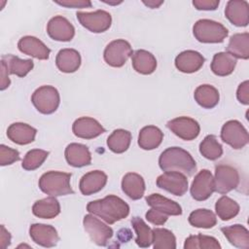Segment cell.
<instances>
[{
    "label": "cell",
    "mask_w": 249,
    "mask_h": 249,
    "mask_svg": "<svg viewBox=\"0 0 249 249\" xmlns=\"http://www.w3.org/2000/svg\"><path fill=\"white\" fill-rule=\"evenodd\" d=\"M87 210L110 225L126 218L129 214L128 204L114 195L89 202Z\"/></svg>",
    "instance_id": "1"
},
{
    "label": "cell",
    "mask_w": 249,
    "mask_h": 249,
    "mask_svg": "<svg viewBox=\"0 0 249 249\" xmlns=\"http://www.w3.org/2000/svg\"><path fill=\"white\" fill-rule=\"evenodd\" d=\"M159 165L163 171H178L187 176H193L196 171L192 155L180 147L165 149L159 158Z\"/></svg>",
    "instance_id": "2"
},
{
    "label": "cell",
    "mask_w": 249,
    "mask_h": 249,
    "mask_svg": "<svg viewBox=\"0 0 249 249\" xmlns=\"http://www.w3.org/2000/svg\"><path fill=\"white\" fill-rule=\"evenodd\" d=\"M70 179L71 173L51 170L40 177L38 184L43 193L51 196H60L74 193L70 186Z\"/></svg>",
    "instance_id": "3"
},
{
    "label": "cell",
    "mask_w": 249,
    "mask_h": 249,
    "mask_svg": "<svg viewBox=\"0 0 249 249\" xmlns=\"http://www.w3.org/2000/svg\"><path fill=\"white\" fill-rule=\"evenodd\" d=\"M195 38L200 43H222L229 34V30L220 22L202 18L193 27Z\"/></svg>",
    "instance_id": "4"
},
{
    "label": "cell",
    "mask_w": 249,
    "mask_h": 249,
    "mask_svg": "<svg viewBox=\"0 0 249 249\" xmlns=\"http://www.w3.org/2000/svg\"><path fill=\"white\" fill-rule=\"evenodd\" d=\"M34 107L42 114L49 115L56 111L60 103L58 90L53 86H42L38 88L31 96Z\"/></svg>",
    "instance_id": "5"
},
{
    "label": "cell",
    "mask_w": 249,
    "mask_h": 249,
    "mask_svg": "<svg viewBox=\"0 0 249 249\" xmlns=\"http://www.w3.org/2000/svg\"><path fill=\"white\" fill-rule=\"evenodd\" d=\"M221 139L231 148L239 150L248 144L249 135L240 122L231 120L225 123L222 126Z\"/></svg>",
    "instance_id": "6"
},
{
    "label": "cell",
    "mask_w": 249,
    "mask_h": 249,
    "mask_svg": "<svg viewBox=\"0 0 249 249\" xmlns=\"http://www.w3.org/2000/svg\"><path fill=\"white\" fill-rule=\"evenodd\" d=\"M77 19L82 26L93 33H102L109 29L112 23L111 15L104 10L94 12H77Z\"/></svg>",
    "instance_id": "7"
},
{
    "label": "cell",
    "mask_w": 249,
    "mask_h": 249,
    "mask_svg": "<svg viewBox=\"0 0 249 249\" xmlns=\"http://www.w3.org/2000/svg\"><path fill=\"white\" fill-rule=\"evenodd\" d=\"M133 53L130 44L124 39L110 42L103 53L105 62L112 67H122Z\"/></svg>",
    "instance_id": "8"
},
{
    "label": "cell",
    "mask_w": 249,
    "mask_h": 249,
    "mask_svg": "<svg viewBox=\"0 0 249 249\" xmlns=\"http://www.w3.org/2000/svg\"><path fill=\"white\" fill-rule=\"evenodd\" d=\"M84 229L92 242L98 246L107 245L109 239L113 236V230L93 214H88L83 220Z\"/></svg>",
    "instance_id": "9"
},
{
    "label": "cell",
    "mask_w": 249,
    "mask_h": 249,
    "mask_svg": "<svg viewBox=\"0 0 249 249\" xmlns=\"http://www.w3.org/2000/svg\"><path fill=\"white\" fill-rule=\"evenodd\" d=\"M215 192L225 195L237 188L239 184L238 171L231 165L219 164L215 167Z\"/></svg>",
    "instance_id": "10"
},
{
    "label": "cell",
    "mask_w": 249,
    "mask_h": 249,
    "mask_svg": "<svg viewBox=\"0 0 249 249\" xmlns=\"http://www.w3.org/2000/svg\"><path fill=\"white\" fill-rule=\"evenodd\" d=\"M156 184L159 188L177 196L185 195L189 187L186 175L178 171H165L157 178Z\"/></svg>",
    "instance_id": "11"
},
{
    "label": "cell",
    "mask_w": 249,
    "mask_h": 249,
    "mask_svg": "<svg viewBox=\"0 0 249 249\" xmlns=\"http://www.w3.org/2000/svg\"><path fill=\"white\" fill-rule=\"evenodd\" d=\"M191 196L197 201L206 200L215 192L214 177L208 169L200 170L195 177L191 189Z\"/></svg>",
    "instance_id": "12"
},
{
    "label": "cell",
    "mask_w": 249,
    "mask_h": 249,
    "mask_svg": "<svg viewBox=\"0 0 249 249\" xmlns=\"http://www.w3.org/2000/svg\"><path fill=\"white\" fill-rule=\"evenodd\" d=\"M166 126L179 138L191 141L196 138L200 131L198 123L190 117H178L167 122Z\"/></svg>",
    "instance_id": "13"
},
{
    "label": "cell",
    "mask_w": 249,
    "mask_h": 249,
    "mask_svg": "<svg viewBox=\"0 0 249 249\" xmlns=\"http://www.w3.org/2000/svg\"><path fill=\"white\" fill-rule=\"evenodd\" d=\"M47 32L49 36L59 42L71 41L75 35L73 24L62 16L52 18L47 24Z\"/></svg>",
    "instance_id": "14"
},
{
    "label": "cell",
    "mask_w": 249,
    "mask_h": 249,
    "mask_svg": "<svg viewBox=\"0 0 249 249\" xmlns=\"http://www.w3.org/2000/svg\"><path fill=\"white\" fill-rule=\"evenodd\" d=\"M29 235L36 244L47 248L55 246L59 240L56 230L46 224H32L29 228Z\"/></svg>",
    "instance_id": "15"
},
{
    "label": "cell",
    "mask_w": 249,
    "mask_h": 249,
    "mask_svg": "<svg viewBox=\"0 0 249 249\" xmlns=\"http://www.w3.org/2000/svg\"><path fill=\"white\" fill-rule=\"evenodd\" d=\"M226 18L235 26L244 27L249 23V4L244 0H230L225 9Z\"/></svg>",
    "instance_id": "16"
},
{
    "label": "cell",
    "mask_w": 249,
    "mask_h": 249,
    "mask_svg": "<svg viewBox=\"0 0 249 249\" xmlns=\"http://www.w3.org/2000/svg\"><path fill=\"white\" fill-rule=\"evenodd\" d=\"M72 131L79 138L92 139L104 133L106 130L95 119L81 117L73 123Z\"/></svg>",
    "instance_id": "17"
},
{
    "label": "cell",
    "mask_w": 249,
    "mask_h": 249,
    "mask_svg": "<svg viewBox=\"0 0 249 249\" xmlns=\"http://www.w3.org/2000/svg\"><path fill=\"white\" fill-rule=\"evenodd\" d=\"M18 50L27 55L37 59L46 60L50 56L51 50L37 37L23 36L18 42Z\"/></svg>",
    "instance_id": "18"
},
{
    "label": "cell",
    "mask_w": 249,
    "mask_h": 249,
    "mask_svg": "<svg viewBox=\"0 0 249 249\" xmlns=\"http://www.w3.org/2000/svg\"><path fill=\"white\" fill-rule=\"evenodd\" d=\"M204 61L205 59L201 53L196 51L187 50L175 57V66L180 72L190 74L198 71Z\"/></svg>",
    "instance_id": "19"
},
{
    "label": "cell",
    "mask_w": 249,
    "mask_h": 249,
    "mask_svg": "<svg viewBox=\"0 0 249 249\" xmlns=\"http://www.w3.org/2000/svg\"><path fill=\"white\" fill-rule=\"evenodd\" d=\"M107 175L101 170H92L82 176L79 188L84 196H90L101 191L107 183Z\"/></svg>",
    "instance_id": "20"
},
{
    "label": "cell",
    "mask_w": 249,
    "mask_h": 249,
    "mask_svg": "<svg viewBox=\"0 0 249 249\" xmlns=\"http://www.w3.org/2000/svg\"><path fill=\"white\" fill-rule=\"evenodd\" d=\"M64 155L68 164L74 167H83L91 162L90 152L84 144L70 143L65 148Z\"/></svg>",
    "instance_id": "21"
},
{
    "label": "cell",
    "mask_w": 249,
    "mask_h": 249,
    "mask_svg": "<svg viewBox=\"0 0 249 249\" xmlns=\"http://www.w3.org/2000/svg\"><path fill=\"white\" fill-rule=\"evenodd\" d=\"M37 129L24 123H14L7 129L8 138L18 145H26L35 140Z\"/></svg>",
    "instance_id": "22"
},
{
    "label": "cell",
    "mask_w": 249,
    "mask_h": 249,
    "mask_svg": "<svg viewBox=\"0 0 249 249\" xmlns=\"http://www.w3.org/2000/svg\"><path fill=\"white\" fill-rule=\"evenodd\" d=\"M146 202L152 208L167 215L178 216L182 214V207L179 203L160 194H151L146 196Z\"/></svg>",
    "instance_id": "23"
},
{
    "label": "cell",
    "mask_w": 249,
    "mask_h": 249,
    "mask_svg": "<svg viewBox=\"0 0 249 249\" xmlns=\"http://www.w3.org/2000/svg\"><path fill=\"white\" fill-rule=\"evenodd\" d=\"M123 192L131 199H140L145 192V182L143 177L135 172L126 173L122 180Z\"/></svg>",
    "instance_id": "24"
},
{
    "label": "cell",
    "mask_w": 249,
    "mask_h": 249,
    "mask_svg": "<svg viewBox=\"0 0 249 249\" xmlns=\"http://www.w3.org/2000/svg\"><path fill=\"white\" fill-rule=\"evenodd\" d=\"M55 64L59 71L73 73L81 65V54L74 49H62L56 54Z\"/></svg>",
    "instance_id": "25"
},
{
    "label": "cell",
    "mask_w": 249,
    "mask_h": 249,
    "mask_svg": "<svg viewBox=\"0 0 249 249\" xmlns=\"http://www.w3.org/2000/svg\"><path fill=\"white\" fill-rule=\"evenodd\" d=\"M133 69L140 74L150 75L157 68V59L153 53L146 50H137L131 55Z\"/></svg>",
    "instance_id": "26"
},
{
    "label": "cell",
    "mask_w": 249,
    "mask_h": 249,
    "mask_svg": "<svg viewBox=\"0 0 249 249\" xmlns=\"http://www.w3.org/2000/svg\"><path fill=\"white\" fill-rule=\"evenodd\" d=\"M228 241L236 248L248 249L249 248V231L242 225L235 224L232 226L221 228Z\"/></svg>",
    "instance_id": "27"
},
{
    "label": "cell",
    "mask_w": 249,
    "mask_h": 249,
    "mask_svg": "<svg viewBox=\"0 0 249 249\" xmlns=\"http://www.w3.org/2000/svg\"><path fill=\"white\" fill-rule=\"evenodd\" d=\"M163 139V132L155 125H146L140 129L138 145L143 150H154L158 148Z\"/></svg>",
    "instance_id": "28"
},
{
    "label": "cell",
    "mask_w": 249,
    "mask_h": 249,
    "mask_svg": "<svg viewBox=\"0 0 249 249\" xmlns=\"http://www.w3.org/2000/svg\"><path fill=\"white\" fill-rule=\"evenodd\" d=\"M32 213L42 219H52L60 213V204L55 196L39 199L32 206Z\"/></svg>",
    "instance_id": "29"
},
{
    "label": "cell",
    "mask_w": 249,
    "mask_h": 249,
    "mask_svg": "<svg viewBox=\"0 0 249 249\" xmlns=\"http://www.w3.org/2000/svg\"><path fill=\"white\" fill-rule=\"evenodd\" d=\"M236 65V58L227 52H220L214 54L211 62V70L217 76H228L231 74Z\"/></svg>",
    "instance_id": "30"
},
{
    "label": "cell",
    "mask_w": 249,
    "mask_h": 249,
    "mask_svg": "<svg viewBox=\"0 0 249 249\" xmlns=\"http://www.w3.org/2000/svg\"><path fill=\"white\" fill-rule=\"evenodd\" d=\"M227 53H231L235 58H249V33H235L229 41Z\"/></svg>",
    "instance_id": "31"
},
{
    "label": "cell",
    "mask_w": 249,
    "mask_h": 249,
    "mask_svg": "<svg viewBox=\"0 0 249 249\" xmlns=\"http://www.w3.org/2000/svg\"><path fill=\"white\" fill-rule=\"evenodd\" d=\"M195 100L196 103L205 109L214 108L220 99L218 89L211 85H200L198 86L194 93Z\"/></svg>",
    "instance_id": "32"
},
{
    "label": "cell",
    "mask_w": 249,
    "mask_h": 249,
    "mask_svg": "<svg viewBox=\"0 0 249 249\" xmlns=\"http://www.w3.org/2000/svg\"><path fill=\"white\" fill-rule=\"evenodd\" d=\"M1 59L5 61L9 74L17 75L20 78L26 76L34 66L32 59H21L18 56L13 54L3 55Z\"/></svg>",
    "instance_id": "33"
},
{
    "label": "cell",
    "mask_w": 249,
    "mask_h": 249,
    "mask_svg": "<svg viewBox=\"0 0 249 249\" xmlns=\"http://www.w3.org/2000/svg\"><path fill=\"white\" fill-rule=\"evenodd\" d=\"M131 142V133L125 129H115L107 138L108 148L116 154L125 152Z\"/></svg>",
    "instance_id": "34"
},
{
    "label": "cell",
    "mask_w": 249,
    "mask_h": 249,
    "mask_svg": "<svg viewBox=\"0 0 249 249\" xmlns=\"http://www.w3.org/2000/svg\"><path fill=\"white\" fill-rule=\"evenodd\" d=\"M131 226L135 231L136 244L141 248H148L152 244L153 240V231L152 229L140 218L132 217Z\"/></svg>",
    "instance_id": "35"
},
{
    "label": "cell",
    "mask_w": 249,
    "mask_h": 249,
    "mask_svg": "<svg viewBox=\"0 0 249 249\" xmlns=\"http://www.w3.org/2000/svg\"><path fill=\"white\" fill-rule=\"evenodd\" d=\"M215 211L222 221H229L238 214L239 205L231 197L223 196L216 201Z\"/></svg>",
    "instance_id": "36"
},
{
    "label": "cell",
    "mask_w": 249,
    "mask_h": 249,
    "mask_svg": "<svg viewBox=\"0 0 249 249\" xmlns=\"http://www.w3.org/2000/svg\"><path fill=\"white\" fill-rule=\"evenodd\" d=\"M189 223L195 228L211 229L217 224V218L214 212L209 209L200 208L193 211L189 216Z\"/></svg>",
    "instance_id": "37"
},
{
    "label": "cell",
    "mask_w": 249,
    "mask_h": 249,
    "mask_svg": "<svg viewBox=\"0 0 249 249\" xmlns=\"http://www.w3.org/2000/svg\"><path fill=\"white\" fill-rule=\"evenodd\" d=\"M153 231V247L155 249H175L176 237L173 232L167 229L155 228Z\"/></svg>",
    "instance_id": "38"
},
{
    "label": "cell",
    "mask_w": 249,
    "mask_h": 249,
    "mask_svg": "<svg viewBox=\"0 0 249 249\" xmlns=\"http://www.w3.org/2000/svg\"><path fill=\"white\" fill-rule=\"evenodd\" d=\"M199 153L207 160H215L223 155V147L213 134L206 135L199 144Z\"/></svg>",
    "instance_id": "39"
},
{
    "label": "cell",
    "mask_w": 249,
    "mask_h": 249,
    "mask_svg": "<svg viewBox=\"0 0 249 249\" xmlns=\"http://www.w3.org/2000/svg\"><path fill=\"white\" fill-rule=\"evenodd\" d=\"M184 248L185 249H197V248L220 249L221 245L215 237L199 233L196 235H190L189 237H187L184 243Z\"/></svg>",
    "instance_id": "40"
},
{
    "label": "cell",
    "mask_w": 249,
    "mask_h": 249,
    "mask_svg": "<svg viewBox=\"0 0 249 249\" xmlns=\"http://www.w3.org/2000/svg\"><path fill=\"white\" fill-rule=\"evenodd\" d=\"M48 156V151L42 149H32L25 154L22 160L21 166L23 169L28 171L35 170L42 165V163L46 160Z\"/></svg>",
    "instance_id": "41"
},
{
    "label": "cell",
    "mask_w": 249,
    "mask_h": 249,
    "mask_svg": "<svg viewBox=\"0 0 249 249\" xmlns=\"http://www.w3.org/2000/svg\"><path fill=\"white\" fill-rule=\"evenodd\" d=\"M19 153L16 149H12L4 144L0 145V164L2 166L9 165L19 160Z\"/></svg>",
    "instance_id": "42"
},
{
    "label": "cell",
    "mask_w": 249,
    "mask_h": 249,
    "mask_svg": "<svg viewBox=\"0 0 249 249\" xmlns=\"http://www.w3.org/2000/svg\"><path fill=\"white\" fill-rule=\"evenodd\" d=\"M145 216H146V219L148 220V222H150L156 226L163 225L167 221V215H165L154 208L148 210V212L146 213Z\"/></svg>",
    "instance_id": "43"
},
{
    "label": "cell",
    "mask_w": 249,
    "mask_h": 249,
    "mask_svg": "<svg viewBox=\"0 0 249 249\" xmlns=\"http://www.w3.org/2000/svg\"><path fill=\"white\" fill-rule=\"evenodd\" d=\"M54 3L66 7V8H72V9H83V8H90L91 2L89 0H55Z\"/></svg>",
    "instance_id": "44"
},
{
    "label": "cell",
    "mask_w": 249,
    "mask_h": 249,
    "mask_svg": "<svg viewBox=\"0 0 249 249\" xmlns=\"http://www.w3.org/2000/svg\"><path fill=\"white\" fill-rule=\"evenodd\" d=\"M220 4L219 0H194L193 5L199 11H214Z\"/></svg>",
    "instance_id": "45"
},
{
    "label": "cell",
    "mask_w": 249,
    "mask_h": 249,
    "mask_svg": "<svg viewBox=\"0 0 249 249\" xmlns=\"http://www.w3.org/2000/svg\"><path fill=\"white\" fill-rule=\"evenodd\" d=\"M236 97L240 103L244 105L249 104V82L247 80L238 86L236 90Z\"/></svg>",
    "instance_id": "46"
},
{
    "label": "cell",
    "mask_w": 249,
    "mask_h": 249,
    "mask_svg": "<svg viewBox=\"0 0 249 249\" xmlns=\"http://www.w3.org/2000/svg\"><path fill=\"white\" fill-rule=\"evenodd\" d=\"M11 84L10 78H9V71L7 68V65L4 60L1 59V86L0 89L4 90L6 89Z\"/></svg>",
    "instance_id": "47"
},
{
    "label": "cell",
    "mask_w": 249,
    "mask_h": 249,
    "mask_svg": "<svg viewBox=\"0 0 249 249\" xmlns=\"http://www.w3.org/2000/svg\"><path fill=\"white\" fill-rule=\"evenodd\" d=\"M0 241H1V247L4 249L8 247L11 244V234L10 232L5 229L4 225H1V234H0Z\"/></svg>",
    "instance_id": "48"
},
{
    "label": "cell",
    "mask_w": 249,
    "mask_h": 249,
    "mask_svg": "<svg viewBox=\"0 0 249 249\" xmlns=\"http://www.w3.org/2000/svg\"><path fill=\"white\" fill-rule=\"evenodd\" d=\"M143 3L148 6L149 8L151 9H155V8H159L162 3L163 1H155V0H149V1H143Z\"/></svg>",
    "instance_id": "49"
},
{
    "label": "cell",
    "mask_w": 249,
    "mask_h": 249,
    "mask_svg": "<svg viewBox=\"0 0 249 249\" xmlns=\"http://www.w3.org/2000/svg\"><path fill=\"white\" fill-rule=\"evenodd\" d=\"M103 2H105V3H107V4H112V5H117V4H120V3H122V1H119V2H117V1H115V2H110V1H103Z\"/></svg>",
    "instance_id": "50"
}]
</instances>
